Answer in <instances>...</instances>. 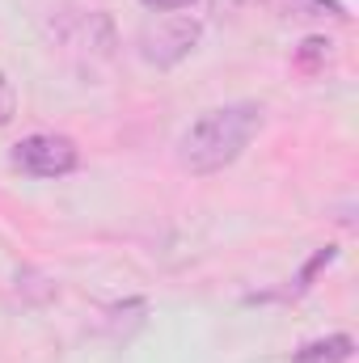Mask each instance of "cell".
<instances>
[{
  "instance_id": "6da1fadb",
  "label": "cell",
  "mask_w": 359,
  "mask_h": 363,
  "mask_svg": "<svg viewBox=\"0 0 359 363\" xmlns=\"http://www.w3.org/2000/svg\"><path fill=\"white\" fill-rule=\"evenodd\" d=\"M263 127V106L258 101H228V106H216V110H203L178 140V165L190 169L194 178H207V174H220L228 169L245 144L258 135Z\"/></svg>"
},
{
  "instance_id": "7a4b0ae2",
  "label": "cell",
  "mask_w": 359,
  "mask_h": 363,
  "mask_svg": "<svg viewBox=\"0 0 359 363\" xmlns=\"http://www.w3.org/2000/svg\"><path fill=\"white\" fill-rule=\"evenodd\" d=\"M9 165L21 169L26 178H68L81 165V152H77V144L68 135L38 131V135H26V140L13 144Z\"/></svg>"
},
{
  "instance_id": "3957f363",
  "label": "cell",
  "mask_w": 359,
  "mask_h": 363,
  "mask_svg": "<svg viewBox=\"0 0 359 363\" xmlns=\"http://www.w3.org/2000/svg\"><path fill=\"white\" fill-rule=\"evenodd\" d=\"M199 38H203V26L194 17H182V13L157 17L140 30V55L157 68H174L199 47Z\"/></svg>"
},
{
  "instance_id": "277c9868",
  "label": "cell",
  "mask_w": 359,
  "mask_h": 363,
  "mask_svg": "<svg viewBox=\"0 0 359 363\" xmlns=\"http://www.w3.org/2000/svg\"><path fill=\"white\" fill-rule=\"evenodd\" d=\"M351 355H355V342H351L347 334H330V338L304 342L292 363H347Z\"/></svg>"
},
{
  "instance_id": "5b68a950",
  "label": "cell",
  "mask_w": 359,
  "mask_h": 363,
  "mask_svg": "<svg viewBox=\"0 0 359 363\" xmlns=\"http://www.w3.org/2000/svg\"><path fill=\"white\" fill-rule=\"evenodd\" d=\"M292 13H300V17H347V9L338 4V0H283Z\"/></svg>"
},
{
  "instance_id": "8992f818",
  "label": "cell",
  "mask_w": 359,
  "mask_h": 363,
  "mask_svg": "<svg viewBox=\"0 0 359 363\" xmlns=\"http://www.w3.org/2000/svg\"><path fill=\"white\" fill-rule=\"evenodd\" d=\"M13 114H17V93H13V81H9L4 68H0V127H4Z\"/></svg>"
},
{
  "instance_id": "52a82bcc",
  "label": "cell",
  "mask_w": 359,
  "mask_h": 363,
  "mask_svg": "<svg viewBox=\"0 0 359 363\" xmlns=\"http://www.w3.org/2000/svg\"><path fill=\"white\" fill-rule=\"evenodd\" d=\"M144 9H153V13H178V9H190L194 0H140Z\"/></svg>"
},
{
  "instance_id": "ba28073f",
  "label": "cell",
  "mask_w": 359,
  "mask_h": 363,
  "mask_svg": "<svg viewBox=\"0 0 359 363\" xmlns=\"http://www.w3.org/2000/svg\"><path fill=\"white\" fill-rule=\"evenodd\" d=\"M326 51H330V43H326V38H309L300 55H304V60H317V55H326Z\"/></svg>"
}]
</instances>
